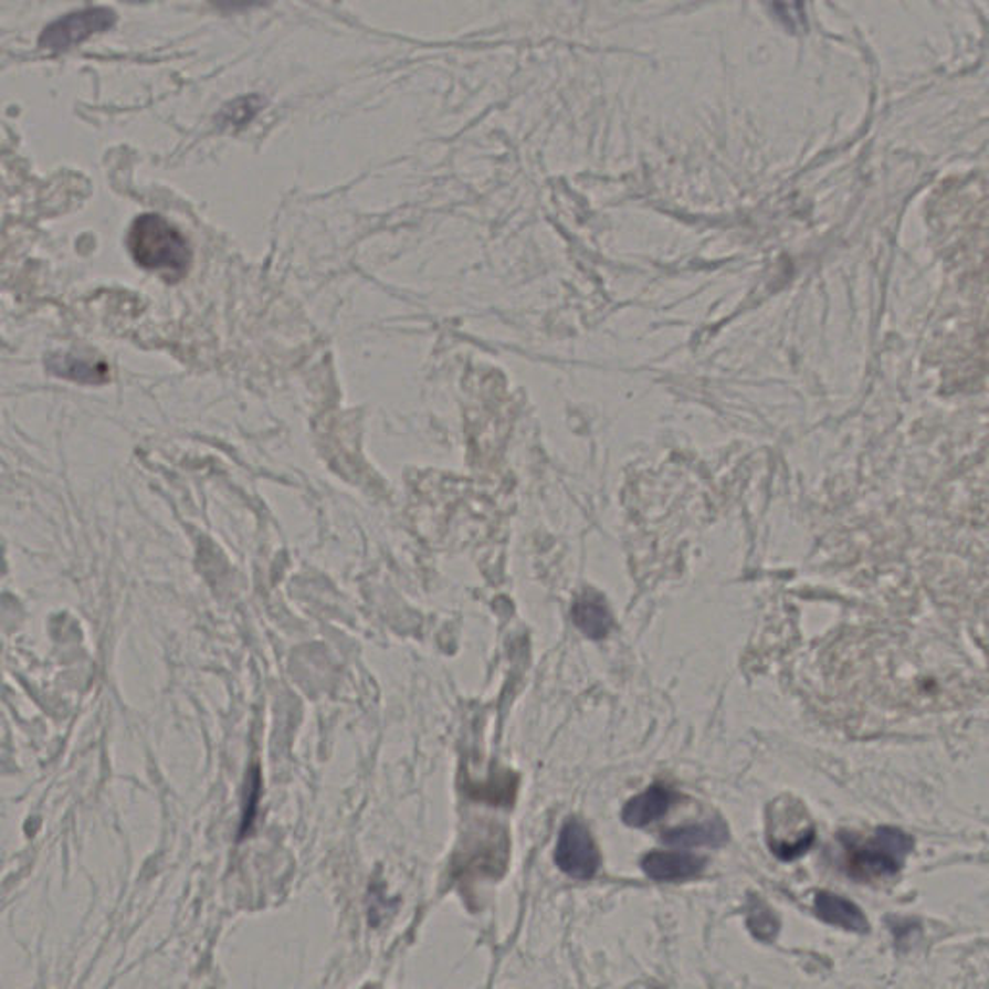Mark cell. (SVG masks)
<instances>
[{
    "label": "cell",
    "instance_id": "1",
    "mask_svg": "<svg viewBox=\"0 0 989 989\" xmlns=\"http://www.w3.org/2000/svg\"><path fill=\"white\" fill-rule=\"evenodd\" d=\"M128 250L139 267L161 271L172 278L185 275L192 263V250L182 232L155 213H146L131 223Z\"/></svg>",
    "mask_w": 989,
    "mask_h": 989
},
{
    "label": "cell",
    "instance_id": "2",
    "mask_svg": "<svg viewBox=\"0 0 989 989\" xmlns=\"http://www.w3.org/2000/svg\"><path fill=\"white\" fill-rule=\"evenodd\" d=\"M844 849V872L856 882H875L901 872L914 849V839L897 828L875 829L874 835L841 837Z\"/></svg>",
    "mask_w": 989,
    "mask_h": 989
},
{
    "label": "cell",
    "instance_id": "3",
    "mask_svg": "<svg viewBox=\"0 0 989 989\" xmlns=\"http://www.w3.org/2000/svg\"><path fill=\"white\" fill-rule=\"evenodd\" d=\"M816 841V828L804 806L781 798L767 810V844L782 862L797 860L810 851Z\"/></svg>",
    "mask_w": 989,
    "mask_h": 989
},
{
    "label": "cell",
    "instance_id": "4",
    "mask_svg": "<svg viewBox=\"0 0 989 989\" xmlns=\"http://www.w3.org/2000/svg\"><path fill=\"white\" fill-rule=\"evenodd\" d=\"M115 23L116 12L113 8H84V10L70 12L59 20H54L53 23H49L39 38V46H43L46 51H53V53H62V51H69L77 43H82L85 39L92 38L95 33L111 30Z\"/></svg>",
    "mask_w": 989,
    "mask_h": 989
},
{
    "label": "cell",
    "instance_id": "5",
    "mask_svg": "<svg viewBox=\"0 0 989 989\" xmlns=\"http://www.w3.org/2000/svg\"><path fill=\"white\" fill-rule=\"evenodd\" d=\"M555 862L560 872L575 880H591L598 874L601 866L598 844L582 821L570 818L562 825L559 843L555 849Z\"/></svg>",
    "mask_w": 989,
    "mask_h": 989
},
{
    "label": "cell",
    "instance_id": "6",
    "mask_svg": "<svg viewBox=\"0 0 989 989\" xmlns=\"http://www.w3.org/2000/svg\"><path fill=\"white\" fill-rule=\"evenodd\" d=\"M506 864V843L505 837L501 831L497 833H487V839H477L476 843H472L469 851H464L461 862L456 866H461V874L469 877H498L505 872Z\"/></svg>",
    "mask_w": 989,
    "mask_h": 989
},
{
    "label": "cell",
    "instance_id": "7",
    "mask_svg": "<svg viewBox=\"0 0 989 989\" xmlns=\"http://www.w3.org/2000/svg\"><path fill=\"white\" fill-rule=\"evenodd\" d=\"M707 860L688 852H650L642 860V870L655 882H684L698 877Z\"/></svg>",
    "mask_w": 989,
    "mask_h": 989
},
{
    "label": "cell",
    "instance_id": "8",
    "mask_svg": "<svg viewBox=\"0 0 989 989\" xmlns=\"http://www.w3.org/2000/svg\"><path fill=\"white\" fill-rule=\"evenodd\" d=\"M678 795L667 787L653 785L650 789L632 798L622 810V821L630 828H645L653 821L667 816L669 810L675 806Z\"/></svg>",
    "mask_w": 989,
    "mask_h": 989
},
{
    "label": "cell",
    "instance_id": "9",
    "mask_svg": "<svg viewBox=\"0 0 989 989\" xmlns=\"http://www.w3.org/2000/svg\"><path fill=\"white\" fill-rule=\"evenodd\" d=\"M813 911L818 914V918L829 926H837V928L854 932V934L870 932V922L862 913V908L835 893L820 891L813 898Z\"/></svg>",
    "mask_w": 989,
    "mask_h": 989
},
{
    "label": "cell",
    "instance_id": "10",
    "mask_svg": "<svg viewBox=\"0 0 989 989\" xmlns=\"http://www.w3.org/2000/svg\"><path fill=\"white\" fill-rule=\"evenodd\" d=\"M46 369L56 377H64L70 381L84 385L107 383L111 377L105 361H90L84 358H77L72 354H53L46 360Z\"/></svg>",
    "mask_w": 989,
    "mask_h": 989
},
{
    "label": "cell",
    "instance_id": "11",
    "mask_svg": "<svg viewBox=\"0 0 989 989\" xmlns=\"http://www.w3.org/2000/svg\"><path fill=\"white\" fill-rule=\"evenodd\" d=\"M661 841L671 846H723L729 841V828L722 818L707 820L698 825L671 829L661 835Z\"/></svg>",
    "mask_w": 989,
    "mask_h": 989
},
{
    "label": "cell",
    "instance_id": "12",
    "mask_svg": "<svg viewBox=\"0 0 989 989\" xmlns=\"http://www.w3.org/2000/svg\"><path fill=\"white\" fill-rule=\"evenodd\" d=\"M572 619L576 627L591 640H601L609 634L613 619L607 609L606 601L598 593H586L572 607Z\"/></svg>",
    "mask_w": 989,
    "mask_h": 989
},
{
    "label": "cell",
    "instance_id": "13",
    "mask_svg": "<svg viewBox=\"0 0 989 989\" xmlns=\"http://www.w3.org/2000/svg\"><path fill=\"white\" fill-rule=\"evenodd\" d=\"M746 924L750 928L751 936L759 939V941H764V944H771L777 934H779L777 916L759 898H751L748 911H746Z\"/></svg>",
    "mask_w": 989,
    "mask_h": 989
}]
</instances>
